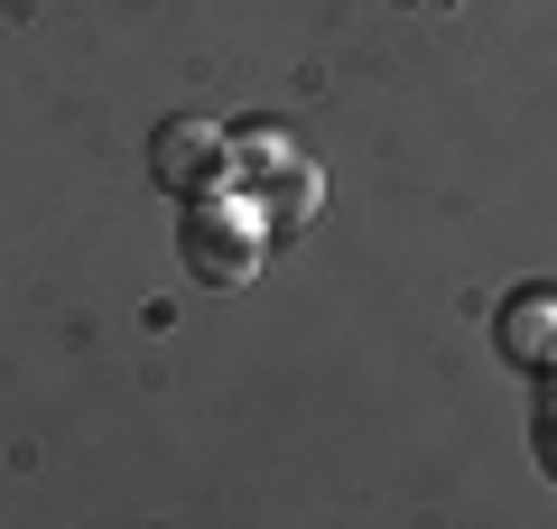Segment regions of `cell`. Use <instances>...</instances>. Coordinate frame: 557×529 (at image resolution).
Wrapping results in <instances>:
<instances>
[{"label":"cell","mask_w":557,"mask_h":529,"mask_svg":"<svg viewBox=\"0 0 557 529\" xmlns=\"http://www.w3.org/2000/svg\"><path fill=\"white\" fill-rule=\"evenodd\" d=\"M493 344L502 362H520V372H548L557 362V288H511L493 316Z\"/></svg>","instance_id":"3957f363"},{"label":"cell","mask_w":557,"mask_h":529,"mask_svg":"<svg viewBox=\"0 0 557 529\" xmlns=\"http://www.w3.org/2000/svg\"><path fill=\"white\" fill-rule=\"evenodd\" d=\"M223 139H233V196H251L260 176H278L298 158V139L278 131V121H242V131H223Z\"/></svg>","instance_id":"5b68a950"},{"label":"cell","mask_w":557,"mask_h":529,"mask_svg":"<svg viewBox=\"0 0 557 529\" xmlns=\"http://www.w3.org/2000/svg\"><path fill=\"white\" fill-rule=\"evenodd\" d=\"M530 446H539V465L557 473V399H548V409H539V428H530Z\"/></svg>","instance_id":"8992f818"},{"label":"cell","mask_w":557,"mask_h":529,"mask_svg":"<svg viewBox=\"0 0 557 529\" xmlns=\"http://www.w3.org/2000/svg\"><path fill=\"white\" fill-rule=\"evenodd\" d=\"M149 176H159L177 205L214 196V186H233V139H223L205 112H168L159 131H149Z\"/></svg>","instance_id":"7a4b0ae2"},{"label":"cell","mask_w":557,"mask_h":529,"mask_svg":"<svg viewBox=\"0 0 557 529\" xmlns=\"http://www.w3.org/2000/svg\"><path fill=\"white\" fill-rule=\"evenodd\" d=\"M177 251H186V270H196L205 288H242V279H260L270 223L251 214V196L214 186V196H186V214H177Z\"/></svg>","instance_id":"6da1fadb"},{"label":"cell","mask_w":557,"mask_h":529,"mask_svg":"<svg viewBox=\"0 0 557 529\" xmlns=\"http://www.w3.org/2000/svg\"><path fill=\"white\" fill-rule=\"evenodd\" d=\"M251 214L270 223L278 242H288V233H307V223L325 214V176H317V158H288L278 176H260V186H251Z\"/></svg>","instance_id":"277c9868"}]
</instances>
